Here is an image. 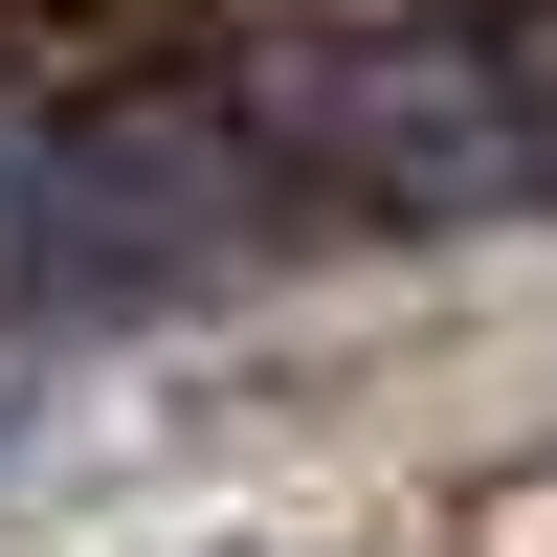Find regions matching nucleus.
Here are the masks:
<instances>
[{"instance_id":"f257e3e1","label":"nucleus","mask_w":557,"mask_h":557,"mask_svg":"<svg viewBox=\"0 0 557 557\" xmlns=\"http://www.w3.org/2000/svg\"><path fill=\"white\" fill-rule=\"evenodd\" d=\"M246 134L335 223H491V201H557V45L335 23V45H268L246 67Z\"/></svg>"},{"instance_id":"f03ea898","label":"nucleus","mask_w":557,"mask_h":557,"mask_svg":"<svg viewBox=\"0 0 557 557\" xmlns=\"http://www.w3.org/2000/svg\"><path fill=\"white\" fill-rule=\"evenodd\" d=\"M290 157L246 112H0V312H157L268 268Z\"/></svg>"}]
</instances>
